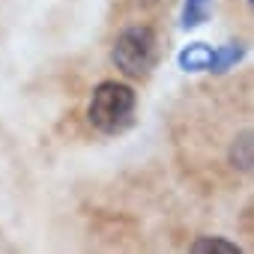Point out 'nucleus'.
<instances>
[{
    "mask_svg": "<svg viewBox=\"0 0 254 254\" xmlns=\"http://www.w3.org/2000/svg\"><path fill=\"white\" fill-rule=\"evenodd\" d=\"M135 108H138V96L129 84L102 81L93 90L87 117H90V126L99 129L102 135H120L135 123Z\"/></svg>",
    "mask_w": 254,
    "mask_h": 254,
    "instance_id": "nucleus-1",
    "label": "nucleus"
},
{
    "mask_svg": "<svg viewBox=\"0 0 254 254\" xmlns=\"http://www.w3.org/2000/svg\"><path fill=\"white\" fill-rule=\"evenodd\" d=\"M117 69L129 78H147L156 63H159V39L147 24H135V27H126L111 51Z\"/></svg>",
    "mask_w": 254,
    "mask_h": 254,
    "instance_id": "nucleus-2",
    "label": "nucleus"
},
{
    "mask_svg": "<svg viewBox=\"0 0 254 254\" xmlns=\"http://www.w3.org/2000/svg\"><path fill=\"white\" fill-rule=\"evenodd\" d=\"M212 51L215 48H209L206 42H191L180 51L177 63L183 72H209L212 69Z\"/></svg>",
    "mask_w": 254,
    "mask_h": 254,
    "instance_id": "nucleus-3",
    "label": "nucleus"
},
{
    "mask_svg": "<svg viewBox=\"0 0 254 254\" xmlns=\"http://www.w3.org/2000/svg\"><path fill=\"white\" fill-rule=\"evenodd\" d=\"M242 54H245L242 42H227V45L215 48V51H212V69H209V72H215V75L230 72V69L242 60Z\"/></svg>",
    "mask_w": 254,
    "mask_h": 254,
    "instance_id": "nucleus-4",
    "label": "nucleus"
},
{
    "mask_svg": "<svg viewBox=\"0 0 254 254\" xmlns=\"http://www.w3.org/2000/svg\"><path fill=\"white\" fill-rule=\"evenodd\" d=\"M212 12V0H186L183 3V27L186 30H194L200 27Z\"/></svg>",
    "mask_w": 254,
    "mask_h": 254,
    "instance_id": "nucleus-5",
    "label": "nucleus"
},
{
    "mask_svg": "<svg viewBox=\"0 0 254 254\" xmlns=\"http://www.w3.org/2000/svg\"><path fill=\"white\" fill-rule=\"evenodd\" d=\"M194 254H242V248L236 242H227L221 236H200L191 242Z\"/></svg>",
    "mask_w": 254,
    "mask_h": 254,
    "instance_id": "nucleus-6",
    "label": "nucleus"
},
{
    "mask_svg": "<svg viewBox=\"0 0 254 254\" xmlns=\"http://www.w3.org/2000/svg\"><path fill=\"white\" fill-rule=\"evenodd\" d=\"M233 147H239V153H236V150L230 153V156H233V162H236L242 171H248V168H251V135L245 132V135H242Z\"/></svg>",
    "mask_w": 254,
    "mask_h": 254,
    "instance_id": "nucleus-7",
    "label": "nucleus"
}]
</instances>
